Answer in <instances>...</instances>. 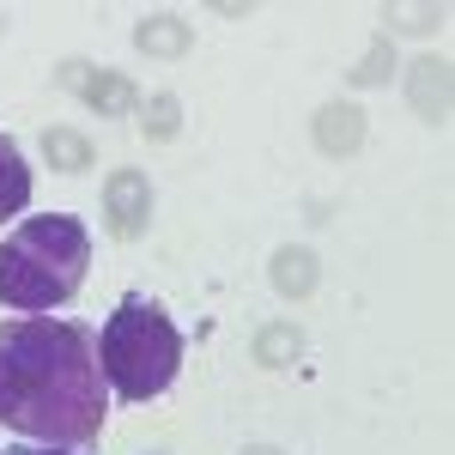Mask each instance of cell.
<instances>
[{
  "instance_id": "3",
  "label": "cell",
  "mask_w": 455,
  "mask_h": 455,
  "mask_svg": "<svg viewBox=\"0 0 455 455\" xmlns=\"http://www.w3.org/2000/svg\"><path fill=\"white\" fill-rule=\"evenodd\" d=\"M98 371L122 401H152L176 383L182 371V334L152 298H128L122 310H109L98 334Z\"/></svg>"
},
{
  "instance_id": "5",
  "label": "cell",
  "mask_w": 455,
  "mask_h": 455,
  "mask_svg": "<svg viewBox=\"0 0 455 455\" xmlns=\"http://www.w3.org/2000/svg\"><path fill=\"white\" fill-rule=\"evenodd\" d=\"M61 85L79 92V104L98 109V116H134V109H140V92H134L122 73H92L85 61H68V68H61Z\"/></svg>"
},
{
  "instance_id": "12",
  "label": "cell",
  "mask_w": 455,
  "mask_h": 455,
  "mask_svg": "<svg viewBox=\"0 0 455 455\" xmlns=\"http://www.w3.org/2000/svg\"><path fill=\"white\" fill-rule=\"evenodd\" d=\"M146 140H176V128H182V104H176L171 92H158V98H146Z\"/></svg>"
},
{
  "instance_id": "9",
  "label": "cell",
  "mask_w": 455,
  "mask_h": 455,
  "mask_svg": "<svg viewBox=\"0 0 455 455\" xmlns=\"http://www.w3.org/2000/svg\"><path fill=\"white\" fill-rule=\"evenodd\" d=\"M358 140H364V116L352 104H328L315 116V146H322V152H352Z\"/></svg>"
},
{
  "instance_id": "14",
  "label": "cell",
  "mask_w": 455,
  "mask_h": 455,
  "mask_svg": "<svg viewBox=\"0 0 455 455\" xmlns=\"http://www.w3.org/2000/svg\"><path fill=\"white\" fill-rule=\"evenodd\" d=\"M388 43H371V55H364V68H352V79H358V85H383L388 79Z\"/></svg>"
},
{
  "instance_id": "4",
  "label": "cell",
  "mask_w": 455,
  "mask_h": 455,
  "mask_svg": "<svg viewBox=\"0 0 455 455\" xmlns=\"http://www.w3.org/2000/svg\"><path fill=\"white\" fill-rule=\"evenodd\" d=\"M104 219H109V231H116L122 243L146 237V225H152V182H146V171H109Z\"/></svg>"
},
{
  "instance_id": "2",
  "label": "cell",
  "mask_w": 455,
  "mask_h": 455,
  "mask_svg": "<svg viewBox=\"0 0 455 455\" xmlns=\"http://www.w3.org/2000/svg\"><path fill=\"white\" fill-rule=\"evenodd\" d=\"M92 231L73 212H36L0 243V304L6 310H55L85 285Z\"/></svg>"
},
{
  "instance_id": "13",
  "label": "cell",
  "mask_w": 455,
  "mask_h": 455,
  "mask_svg": "<svg viewBox=\"0 0 455 455\" xmlns=\"http://www.w3.org/2000/svg\"><path fill=\"white\" fill-rule=\"evenodd\" d=\"M304 347V334L291 328V322H274V328H261V340H255V358L261 364H291V352Z\"/></svg>"
},
{
  "instance_id": "10",
  "label": "cell",
  "mask_w": 455,
  "mask_h": 455,
  "mask_svg": "<svg viewBox=\"0 0 455 455\" xmlns=\"http://www.w3.org/2000/svg\"><path fill=\"white\" fill-rule=\"evenodd\" d=\"M413 104L425 122H450V68L443 61H419L413 68Z\"/></svg>"
},
{
  "instance_id": "6",
  "label": "cell",
  "mask_w": 455,
  "mask_h": 455,
  "mask_svg": "<svg viewBox=\"0 0 455 455\" xmlns=\"http://www.w3.org/2000/svg\"><path fill=\"white\" fill-rule=\"evenodd\" d=\"M134 49H140V55H158V61H176V55L195 49V31H188L182 12H152V19L134 25Z\"/></svg>"
},
{
  "instance_id": "8",
  "label": "cell",
  "mask_w": 455,
  "mask_h": 455,
  "mask_svg": "<svg viewBox=\"0 0 455 455\" xmlns=\"http://www.w3.org/2000/svg\"><path fill=\"white\" fill-rule=\"evenodd\" d=\"M43 158L61 176H85L98 164V152H92V140H85L79 128H49V134H43Z\"/></svg>"
},
{
  "instance_id": "11",
  "label": "cell",
  "mask_w": 455,
  "mask_h": 455,
  "mask_svg": "<svg viewBox=\"0 0 455 455\" xmlns=\"http://www.w3.org/2000/svg\"><path fill=\"white\" fill-rule=\"evenodd\" d=\"M274 291L280 298H310L315 291V255L310 249H280L274 255Z\"/></svg>"
},
{
  "instance_id": "15",
  "label": "cell",
  "mask_w": 455,
  "mask_h": 455,
  "mask_svg": "<svg viewBox=\"0 0 455 455\" xmlns=\"http://www.w3.org/2000/svg\"><path fill=\"white\" fill-rule=\"evenodd\" d=\"M12 455H68V450H12Z\"/></svg>"
},
{
  "instance_id": "1",
  "label": "cell",
  "mask_w": 455,
  "mask_h": 455,
  "mask_svg": "<svg viewBox=\"0 0 455 455\" xmlns=\"http://www.w3.org/2000/svg\"><path fill=\"white\" fill-rule=\"evenodd\" d=\"M109 413V383L98 371V340L85 322L19 315L0 322V425L36 437L43 450L98 443Z\"/></svg>"
},
{
  "instance_id": "7",
  "label": "cell",
  "mask_w": 455,
  "mask_h": 455,
  "mask_svg": "<svg viewBox=\"0 0 455 455\" xmlns=\"http://www.w3.org/2000/svg\"><path fill=\"white\" fill-rule=\"evenodd\" d=\"M25 207H31V164H25L12 134H0V225Z\"/></svg>"
}]
</instances>
